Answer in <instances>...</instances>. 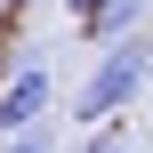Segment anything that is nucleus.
<instances>
[{
  "mask_svg": "<svg viewBox=\"0 0 153 153\" xmlns=\"http://www.w3.org/2000/svg\"><path fill=\"white\" fill-rule=\"evenodd\" d=\"M145 81H153V40L137 32V40L105 48V56H97V73L81 81V121H89V129H97V121H113V113H121Z\"/></svg>",
  "mask_w": 153,
  "mask_h": 153,
  "instance_id": "obj_1",
  "label": "nucleus"
},
{
  "mask_svg": "<svg viewBox=\"0 0 153 153\" xmlns=\"http://www.w3.org/2000/svg\"><path fill=\"white\" fill-rule=\"evenodd\" d=\"M48 97H56L48 56L16 65V73H8V89H0V137H32V129H40V113H48Z\"/></svg>",
  "mask_w": 153,
  "mask_h": 153,
  "instance_id": "obj_2",
  "label": "nucleus"
},
{
  "mask_svg": "<svg viewBox=\"0 0 153 153\" xmlns=\"http://www.w3.org/2000/svg\"><path fill=\"white\" fill-rule=\"evenodd\" d=\"M153 0H97L81 24H89V40H105V48H121V40H137V24H145Z\"/></svg>",
  "mask_w": 153,
  "mask_h": 153,
  "instance_id": "obj_3",
  "label": "nucleus"
},
{
  "mask_svg": "<svg viewBox=\"0 0 153 153\" xmlns=\"http://www.w3.org/2000/svg\"><path fill=\"white\" fill-rule=\"evenodd\" d=\"M73 153H129V137H121V129H89Z\"/></svg>",
  "mask_w": 153,
  "mask_h": 153,
  "instance_id": "obj_4",
  "label": "nucleus"
},
{
  "mask_svg": "<svg viewBox=\"0 0 153 153\" xmlns=\"http://www.w3.org/2000/svg\"><path fill=\"white\" fill-rule=\"evenodd\" d=\"M0 153H48V129H32V137H0Z\"/></svg>",
  "mask_w": 153,
  "mask_h": 153,
  "instance_id": "obj_5",
  "label": "nucleus"
},
{
  "mask_svg": "<svg viewBox=\"0 0 153 153\" xmlns=\"http://www.w3.org/2000/svg\"><path fill=\"white\" fill-rule=\"evenodd\" d=\"M65 8H73V16H89V8H97V0H65Z\"/></svg>",
  "mask_w": 153,
  "mask_h": 153,
  "instance_id": "obj_6",
  "label": "nucleus"
}]
</instances>
